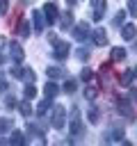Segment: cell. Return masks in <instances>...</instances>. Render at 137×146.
<instances>
[{
    "label": "cell",
    "mask_w": 137,
    "mask_h": 146,
    "mask_svg": "<svg viewBox=\"0 0 137 146\" xmlns=\"http://www.w3.org/2000/svg\"><path fill=\"white\" fill-rule=\"evenodd\" d=\"M68 130H71V135H82V116H80V110H78V107H73V110H71Z\"/></svg>",
    "instance_id": "obj_1"
},
{
    "label": "cell",
    "mask_w": 137,
    "mask_h": 146,
    "mask_svg": "<svg viewBox=\"0 0 137 146\" xmlns=\"http://www.w3.org/2000/svg\"><path fill=\"white\" fill-rule=\"evenodd\" d=\"M132 73H135V78H137V66H135V68H132Z\"/></svg>",
    "instance_id": "obj_38"
},
{
    "label": "cell",
    "mask_w": 137,
    "mask_h": 146,
    "mask_svg": "<svg viewBox=\"0 0 137 146\" xmlns=\"http://www.w3.org/2000/svg\"><path fill=\"white\" fill-rule=\"evenodd\" d=\"M41 14H43V18H46V23H48V25L57 23V18H59V9H57V5H55V2H46Z\"/></svg>",
    "instance_id": "obj_2"
},
{
    "label": "cell",
    "mask_w": 137,
    "mask_h": 146,
    "mask_svg": "<svg viewBox=\"0 0 137 146\" xmlns=\"http://www.w3.org/2000/svg\"><path fill=\"white\" fill-rule=\"evenodd\" d=\"M75 57H78L80 62H87V59H89V50H87V48H78V50H75Z\"/></svg>",
    "instance_id": "obj_26"
},
{
    "label": "cell",
    "mask_w": 137,
    "mask_h": 146,
    "mask_svg": "<svg viewBox=\"0 0 137 146\" xmlns=\"http://www.w3.org/2000/svg\"><path fill=\"white\" fill-rule=\"evenodd\" d=\"M32 23H34V32L41 34V32H43V14H41L39 9L32 11Z\"/></svg>",
    "instance_id": "obj_7"
},
{
    "label": "cell",
    "mask_w": 137,
    "mask_h": 146,
    "mask_svg": "<svg viewBox=\"0 0 137 146\" xmlns=\"http://www.w3.org/2000/svg\"><path fill=\"white\" fill-rule=\"evenodd\" d=\"M9 9V0H0V14H7Z\"/></svg>",
    "instance_id": "obj_32"
},
{
    "label": "cell",
    "mask_w": 137,
    "mask_h": 146,
    "mask_svg": "<svg viewBox=\"0 0 137 146\" xmlns=\"http://www.w3.org/2000/svg\"><path fill=\"white\" fill-rule=\"evenodd\" d=\"M116 107H119V112H121L123 116H132V112H130V103H128V100L119 98V100H116Z\"/></svg>",
    "instance_id": "obj_14"
},
{
    "label": "cell",
    "mask_w": 137,
    "mask_h": 146,
    "mask_svg": "<svg viewBox=\"0 0 137 146\" xmlns=\"http://www.w3.org/2000/svg\"><path fill=\"white\" fill-rule=\"evenodd\" d=\"M64 125H66V107L57 105L55 112H53V128L55 130H62Z\"/></svg>",
    "instance_id": "obj_3"
},
{
    "label": "cell",
    "mask_w": 137,
    "mask_h": 146,
    "mask_svg": "<svg viewBox=\"0 0 137 146\" xmlns=\"http://www.w3.org/2000/svg\"><path fill=\"white\" fill-rule=\"evenodd\" d=\"M80 78H82L84 82H91V78H94V71H91V68H82V71H80Z\"/></svg>",
    "instance_id": "obj_27"
},
{
    "label": "cell",
    "mask_w": 137,
    "mask_h": 146,
    "mask_svg": "<svg viewBox=\"0 0 137 146\" xmlns=\"http://www.w3.org/2000/svg\"><path fill=\"white\" fill-rule=\"evenodd\" d=\"M132 98H135V100H137V89H132Z\"/></svg>",
    "instance_id": "obj_37"
},
{
    "label": "cell",
    "mask_w": 137,
    "mask_h": 146,
    "mask_svg": "<svg viewBox=\"0 0 137 146\" xmlns=\"http://www.w3.org/2000/svg\"><path fill=\"white\" fill-rule=\"evenodd\" d=\"M43 94H46V98H55V96L59 94V87H57L55 82H48V84L43 87Z\"/></svg>",
    "instance_id": "obj_13"
},
{
    "label": "cell",
    "mask_w": 137,
    "mask_h": 146,
    "mask_svg": "<svg viewBox=\"0 0 137 146\" xmlns=\"http://www.w3.org/2000/svg\"><path fill=\"white\" fill-rule=\"evenodd\" d=\"M46 73H48V78L57 80V78H62L66 71H64V68H59V66H48V68H46Z\"/></svg>",
    "instance_id": "obj_15"
},
{
    "label": "cell",
    "mask_w": 137,
    "mask_h": 146,
    "mask_svg": "<svg viewBox=\"0 0 137 146\" xmlns=\"http://www.w3.org/2000/svg\"><path fill=\"white\" fill-rule=\"evenodd\" d=\"M11 128H14V121H11L9 116H2V119H0V135H5V132L11 130Z\"/></svg>",
    "instance_id": "obj_17"
},
{
    "label": "cell",
    "mask_w": 137,
    "mask_h": 146,
    "mask_svg": "<svg viewBox=\"0 0 137 146\" xmlns=\"http://www.w3.org/2000/svg\"><path fill=\"white\" fill-rule=\"evenodd\" d=\"M21 78H23V80H27V82H34V71H32V68H23Z\"/></svg>",
    "instance_id": "obj_28"
},
{
    "label": "cell",
    "mask_w": 137,
    "mask_h": 146,
    "mask_svg": "<svg viewBox=\"0 0 137 146\" xmlns=\"http://www.w3.org/2000/svg\"><path fill=\"white\" fill-rule=\"evenodd\" d=\"M91 36H94V43H96L98 48L107 43V34H105V30H103V27H98V30H94V32H91Z\"/></svg>",
    "instance_id": "obj_9"
},
{
    "label": "cell",
    "mask_w": 137,
    "mask_h": 146,
    "mask_svg": "<svg viewBox=\"0 0 137 146\" xmlns=\"http://www.w3.org/2000/svg\"><path fill=\"white\" fill-rule=\"evenodd\" d=\"M87 119H89V123H91V125H96V123H98V119H100L98 110H96V107H89V112H87Z\"/></svg>",
    "instance_id": "obj_20"
},
{
    "label": "cell",
    "mask_w": 137,
    "mask_h": 146,
    "mask_svg": "<svg viewBox=\"0 0 137 146\" xmlns=\"http://www.w3.org/2000/svg\"><path fill=\"white\" fill-rule=\"evenodd\" d=\"M132 78H135V73H132V71H123V73H121V78H119V82H121L123 87H128V84L132 82Z\"/></svg>",
    "instance_id": "obj_19"
},
{
    "label": "cell",
    "mask_w": 137,
    "mask_h": 146,
    "mask_svg": "<svg viewBox=\"0 0 137 146\" xmlns=\"http://www.w3.org/2000/svg\"><path fill=\"white\" fill-rule=\"evenodd\" d=\"M48 110H50V98H43V100L37 105V114H39V116H46Z\"/></svg>",
    "instance_id": "obj_16"
},
{
    "label": "cell",
    "mask_w": 137,
    "mask_h": 146,
    "mask_svg": "<svg viewBox=\"0 0 137 146\" xmlns=\"http://www.w3.org/2000/svg\"><path fill=\"white\" fill-rule=\"evenodd\" d=\"M23 94H25V100H32V98H37V87L32 82H27V87L23 89Z\"/></svg>",
    "instance_id": "obj_18"
},
{
    "label": "cell",
    "mask_w": 137,
    "mask_h": 146,
    "mask_svg": "<svg viewBox=\"0 0 137 146\" xmlns=\"http://www.w3.org/2000/svg\"><path fill=\"white\" fill-rule=\"evenodd\" d=\"M9 141H11V144H23V141H25V135H23V132H18V130H14Z\"/></svg>",
    "instance_id": "obj_25"
},
{
    "label": "cell",
    "mask_w": 137,
    "mask_h": 146,
    "mask_svg": "<svg viewBox=\"0 0 137 146\" xmlns=\"http://www.w3.org/2000/svg\"><path fill=\"white\" fill-rule=\"evenodd\" d=\"M5 103H7V105H9V107H14V105H16V100H14V98H11V96H7V98H5Z\"/></svg>",
    "instance_id": "obj_34"
},
{
    "label": "cell",
    "mask_w": 137,
    "mask_h": 146,
    "mask_svg": "<svg viewBox=\"0 0 137 146\" xmlns=\"http://www.w3.org/2000/svg\"><path fill=\"white\" fill-rule=\"evenodd\" d=\"M62 89H64L66 94H75V89H78V82H75V80H66Z\"/></svg>",
    "instance_id": "obj_23"
},
{
    "label": "cell",
    "mask_w": 137,
    "mask_h": 146,
    "mask_svg": "<svg viewBox=\"0 0 137 146\" xmlns=\"http://www.w3.org/2000/svg\"><path fill=\"white\" fill-rule=\"evenodd\" d=\"M48 41H50V43H55V41H59V39H57V34H55V32H50V34H48Z\"/></svg>",
    "instance_id": "obj_33"
},
{
    "label": "cell",
    "mask_w": 137,
    "mask_h": 146,
    "mask_svg": "<svg viewBox=\"0 0 137 146\" xmlns=\"http://www.w3.org/2000/svg\"><path fill=\"white\" fill-rule=\"evenodd\" d=\"M53 46H55V52H53V57H55V59H66V57H68L71 46H68L66 41H55Z\"/></svg>",
    "instance_id": "obj_4"
},
{
    "label": "cell",
    "mask_w": 137,
    "mask_h": 146,
    "mask_svg": "<svg viewBox=\"0 0 137 146\" xmlns=\"http://www.w3.org/2000/svg\"><path fill=\"white\" fill-rule=\"evenodd\" d=\"M66 5H68V7H73V5H75V0H66Z\"/></svg>",
    "instance_id": "obj_36"
},
{
    "label": "cell",
    "mask_w": 137,
    "mask_h": 146,
    "mask_svg": "<svg viewBox=\"0 0 137 146\" xmlns=\"http://www.w3.org/2000/svg\"><path fill=\"white\" fill-rule=\"evenodd\" d=\"M96 94H98V91H96L94 87H87V89H84V98H87V100H94Z\"/></svg>",
    "instance_id": "obj_31"
},
{
    "label": "cell",
    "mask_w": 137,
    "mask_h": 146,
    "mask_svg": "<svg viewBox=\"0 0 137 146\" xmlns=\"http://www.w3.org/2000/svg\"><path fill=\"white\" fill-rule=\"evenodd\" d=\"M123 18H126V11H116L114 18H112V25H114V27H121V25H123Z\"/></svg>",
    "instance_id": "obj_22"
},
{
    "label": "cell",
    "mask_w": 137,
    "mask_h": 146,
    "mask_svg": "<svg viewBox=\"0 0 137 146\" xmlns=\"http://www.w3.org/2000/svg\"><path fill=\"white\" fill-rule=\"evenodd\" d=\"M18 112H21L23 116H32V107H30V103H27V100H23V103L18 105Z\"/></svg>",
    "instance_id": "obj_24"
},
{
    "label": "cell",
    "mask_w": 137,
    "mask_h": 146,
    "mask_svg": "<svg viewBox=\"0 0 137 146\" xmlns=\"http://www.w3.org/2000/svg\"><path fill=\"white\" fill-rule=\"evenodd\" d=\"M91 32H89V25L87 23H80V25H73V36L78 39V41H84L87 36H89Z\"/></svg>",
    "instance_id": "obj_6"
},
{
    "label": "cell",
    "mask_w": 137,
    "mask_h": 146,
    "mask_svg": "<svg viewBox=\"0 0 137 146\" xmlns=\"http://www.w3.org/2000/svg\"><path fill=\"white\" fill-rule=\"evenodd\" d=\"M128 14L137 18V0H128Z\"/></svg>",
    "instance_id": "obj_30"
},
{
    "label": "cell",
    "mask_w": 137,
    "mask_h": 146,
    "mask_svg": "<svg viewBox=\"0 0 137 146\" xmlns=\"http://www.w3.org/2000/svg\"><path fill=\"white\" fill-rule=\"evenodd\" d=\"M110 139H114V141H123V130H116V128H114V130L110 132Z\"/></svg>",
    "instance_id": "obj_29"
},
{
    "label": "cell",
    "mask_w": 137,
    "mask_h": 146,
    "mask_svg": "<svg viewBox=\"0 0 137 146\" xmlns=\"http://www.w3.org/2000/svg\"><path fill=\"white\" fill-rule=\"evenodd\" d=\"M0 91H7V82H5L2 75H0Z\"/></svg>",
    "instance_id": "obj_35"
},
{
    "label": "cell",
    "mask_w": 137,
    "mask_h": 146,
    "mask_svg": "<svg viewBox=\"0 0 137 146\" xmlns=\"http://www.w3.org/2000/svg\"><path fill=\"white\" fill-rule=\"evenodd\" d=\"M121 36H123L126 41H132V39L137 36V25H135V23H123V25H121Z\"/></svg>",
    "instance_id": "obj_5"
},
{
    "label": "cell",
    "mask_w": 137,
    "mask_h": 146,
    "mask_svg": "<svg viewBox=\"0 0 137 146\" xmlns=\"http://www.w3.org/2000/svg\"><path fill=\"white\" fill-rule=\"evenodd\" d=\"M9 52H11V59H14L16 64L23 59V48H21L18 41H11V43H9Z\"/></svg>",
    "instance_id": "obj_8"
},
{
    "label": "cell",
    "mask_w": 137,
    "mask_h": 146,
    "mask_svg": "<svg viewBox=\"0 0 137 146\" xmlns=\"http://www.w3.org/2000/svg\"><path fill=\"white\" fill-rule=\"evenodd\" d=\"M59 25H62V30H68V27L73 25V14H71V11H64V14L59 16Z\"/></svg>",
    "instance_id": "obj_12"
},
{
    "label": "cell",
    "mask_w": 137,
    "mask_h": 146,
    "mask_svg": "<svg viewBox=\"0 0 137 146\" xmlns=\"http://www.w3.org/2000/svg\"><path fill=\"white\" fill-rule=\"evenodd\" d=\"M91 2H94V18L100 21L105 14V0H91Z\"/></svg>",
    "instance_id": "obj_10"
},
{
    "label": "cell",
    "mask_w": 137,
    "mask_h": 146,
    "mask_svg": "<svg viewBox=\"0 0 137 146\" xmlns=\"http://www.w3.org/2000/svg\"><path fill=\"white\" fill-rule=\"evenodd\" d=\"M18 36H23V39H27L30 36V23H27V18H21L18 21Z\"/></svg>",
    "instance_id": "obj_11"
},
{
    "label": "cell",
    "mask_w": 137,
    "mask_h": 146,
    "mask_svg": "<svg viewBox=\"0 0 137 146\" xmlns=\"http://www.w3.org/2000/svg\"><path fill=\"white\" fill-rule=\"evenodd\" d=\"M110 55H112V59H114V62L126 59V50H123V48H112V52H110Z\"/></svg>",
    "instance_id": "obj_21"
}]
</instances>
